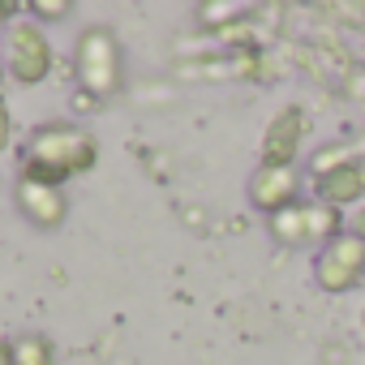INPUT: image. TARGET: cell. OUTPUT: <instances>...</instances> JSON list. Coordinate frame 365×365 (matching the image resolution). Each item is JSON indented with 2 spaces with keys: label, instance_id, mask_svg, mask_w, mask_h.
Returning a JSON list of instances; mask_svg holds the SVG:
<instances>
[{
  "label": "cell",
  "instance_id": "cell-1",
  "mask_svg": "<svg viewBox=\"0 0 365 365\" xmlns=\"http://www.w3.org/2000/svg\"><path fill=\"white\" fill-rule=\"evenodd\" d=\"M99 163V138L73 120H43L26 138L22 150V176L65 185L69 176H86Z\"/></svg>",
  "mask_w": 365,
  "mask_h": 365
},
{
  "label": "cell",
  "instance_id": "cell-2",
  "mask_svg": "<svg viewBox=\"0 0 365 365\" xmlns=\"http://www.w3.org/2000/svg\"><path fill=\"white\" fill-rule=\"evenodd\" d=\"M73 73L91 103L120 95L125 86V43L108 22H91L73 39Z\"/></svg>",
  "mask_w": 365,
  "mask_h": 365
},
{
  "label": "cell",
  "instance_id": "cell-3",
  "mask_svg": "<svg viewBox=\"0 0 365 365\" xmlns=\"http://www.w3.org/2000/svg\"><path fill=\"white\" fill-rule=\"evenodd\" d=\"M361 279H365V241L361 237L344 232L331 245L314 250V284L327 297H344V292L361 288Z\"/></svg>",
  "mask_w": 365,
  "mask_h": 365
},
{
  "label": "cell",
  "instance_id": "cell-4",
  "mask_svg": "<svg viewBox=\"0 0 365 365\" xmlns=\"http://www.w3.org/2000/svg\"><path fill=\"white\" fill-rule=\"evenodd\" d=\"M9 78L18 86H39L52 78V39L39 22H9Z\"/></svg>",
  "mask_w": 365,
  "mask_h": 365
},
{
  "label": "cell",
  "instance_id": "cell-5",
  "mask_svg": "<svg viewBox=\"0 0 365 365\" xmlns=\"http://www.w3.org/2000/svg\"><path fill=\"white\" fill-rule=\"evenodd\" d=\"M14 207L18 215L39 228V232H56L65 228L69 220V198L61 185H48V180H35V176H18V185H14Z\"/></svg>",
  "mask_w": 365,
  "mask_h": 365
},
{
  "label": "cell",
  "instance_id": "cell-6",
  "mask_svg": "<svg viewBox=\"0 0 365 365\" xmlns=\"http://www.w3.org/2000/svg\"><path fill=\"white\" fill-rule=\"evenodd\" d=\"M305 129H309V125H305V108H301V103H284V108L271 116L267 133H262L258 163H267V168H297Z\"/></svg>",
  "mask_w": 365,
  "mask_h": 365
},
{
  "label": "cell",
  "instance_id": "cell-7",
  "mask_svg": "<svg viewBox=\"0 0 365 365\" xmlns=\"http://www.w3.org/2000/svg\"><path fill=\"white\" fill-rule=\"evenodd\" d=\"M245 194H250V207L271 220V215L301 202V168H267V163H258L250 172Z\"/></svg>",
  "mask_w": 365,
  "mask_h": 365
},
{
  "label": "cell",
  "instance_id": "cell-8",
  "mask_svg": "<svg viewBox=\"0 0 365 365\" xmlns=\"http://www.w3.org/2000/svg\"><path fill=\"white\" fill-rule=\"evenodd\" d=\"M309 190H314V202H327V207H339V211L344 207H356L365 198V155H356L344 168L309 180Z\"/></svg>",
  "mask_w": 365,
  "mask_h": 365
},
{
  "label": "cell",
  "instance_id": "cell-9",
  "mask_svg": "<svg viewBox=\"0 0 365 365\" xmlns=\"http://www.w3.org/2000/svg\"><path fill=\"white\" fill-rule=\"evenodd\" d=\"M301 211H305V241H309V250H322V245H331L335 237H344L348 232V215L339 211V207H327V202H301Z\"/></svg>",
  "mask_w": 365,
  "mask_h": 365
},
{
  "label": "cell",
  "instance_id": "cell-10",
  "mask_svg": "<svg viewBox=\"0 0 365 365\" xmlns=\"http://www.w3.org/2000/svg\"><path fill=\"white\" fill-rule=\"evenodd\" d=\"M14 365H56V344L43 331H22L14 339Z\"/></svg>",
  "mask_w": 365,
  "mask_h": 365
},
{
  "label": "cell",
  "instance_id": "cell-11",
  "mask_svg": "<svg viewBox=\"0 0 365 365\" xmlns=\"http://www.w3.org/2000/svg\"><path fill=\"white\" fill-rule=\"evenodd\" d=\"M267 228H271V237H275L279 245H288V250H309V241H305V211H301V202H297V207H288V211H279V215H271V220H267Z\"/></svg>",
  "mask_w": 365,
  "mask_h": 365
},
{
  "label": "cell",
  "instance_id": "cell-12",
  "mask_svg": "<svg viewBox=\"0 0 365 365\" xmlns=\"http://www.w3.org/2000/svg\"><path fill=\"white\" fill-rule=\"evenodd\" d=\"M361 150H352V146H344V142H335V146H318L314 150V159H309V180H318V176H327V172H335V168H344L348 159H356Z\"/></svg>",
  "mask_w": 365,
  "mask_h": 365
},
{
  "label": "cell",
  "instance_id": "cell-13",
  "mask_svg": "<svg viewBox=\"0 0 365 365\" xmlns=\"http://www.w3.org/2000/svg\"><path fill=\"white\" fill-rule=\"evenodd\" d=\"M35 18H43V22H65V18H73V5L69 0H31L26 5Z\"/></svg>",
  "mask_w": 365,
  "mask_h": 365
},
{
  "label": "cell",
  "instance_id": "cell-14",
  "mask_svg": "<svg viewBox=\"0 0 365 365\" xmlns=\"http://www.w3.org/2000/svg\"><path fill=\"white\" fill-rule=\"evenodd\" d=\"M9 146H14V116H9L5 99H0V155H5Z\"/></svg>",
  "mask_w": 365,
  "mask_h": 365
},
{
  "label": "cell",
  "instance_id": "cell-15",
  "mask_svg": "<svg viewBox=\"0 0 365 365\" xmlns=\"http://www.w3.org/2000/svg\"><path fill=\"white\" fill-rule=\"evenodd\" d=\"M245 14V5H202L198 9V18L207 22V18H241Z\"/></svg>",
  "mask_w": 365,
  "mask_h": 365
},
{
  "label": "cell",
  "instance_id": "cell-16",
  "mask_svg": "<svg viewBox=\"0 0 365 365\" xmlns=\"http://www.w3.org/2000/svg\"><path fill=\"white\" fill-rule=\"evenodd\" d=\"M348 232H352V237H361V241H365V207H356V211H352V215H348Z\"/></svg>",
  "mask_w": 365,
  "mask_h": 365
},
{
  "label": "cell",
  "instance_id": "cell-17",
  "mask_svg": "<svg viewBox=\"0 0 365 365\" xmlns=\"http://www.w3.org/2000/svg\"><path fill=\"white\" fill-rule=\"evenodd\" d=\"M0 365H14V339H0Z\"/></svg>",
  "mask_w": 365,
  "mask_h": 365
},
{
  "label": "cell",
  "instance_id": "cell-18",
  "mask_svg": "<svg viewBox=\"0 0 365 365\" xmlns=\"http://www.w3.org/2000/svg\"><path fill=\"white\" fill-rule=\"evenodd\" d=\"M14 14H18V5H5V0H0V26H5V22H9Z\"/></svg>",
  "mask_w": 365,
  "mask_h": 365
},
{
  "label": "cell",
  "instance_id": "cell-19",
  "mask_svg": "<svg viewBox=\"0 0 365 365\" xmlns=\"http://www.w3.org/2000/svg\"><path fill=\"white\" fill-rule=\"evenodd\" d=\"M5 78H9V61H5V52H0V86H5Z\"/></svg>",
  "mask_w": 365,
  "mask_h": 365
}]
</instances>
